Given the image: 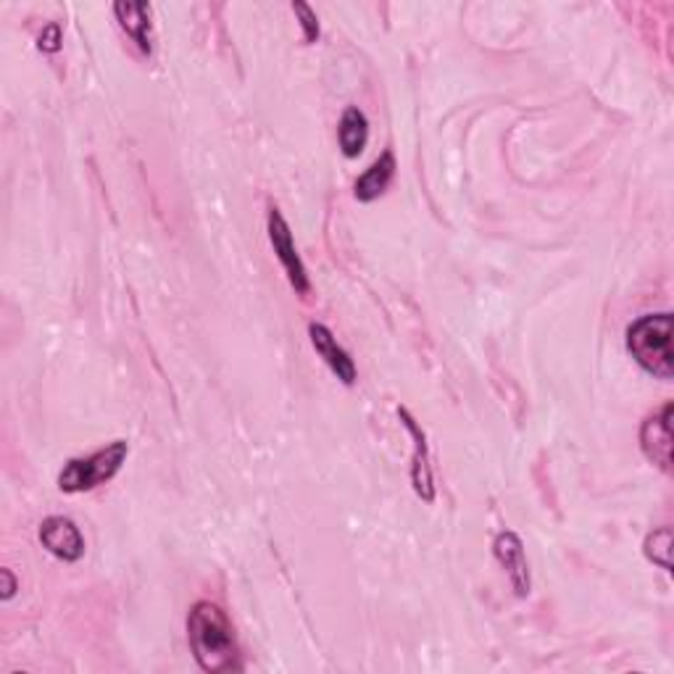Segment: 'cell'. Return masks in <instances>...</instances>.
Returning <instances> with one entry per match:
<instances>
[{"instance_id":"5bb4252c","label":"cell","mask_w":674,"mask_h":674,"mask_svg":"<svg viewBox=\"0 0 674 674\" xmlns=\"http://www.w3.org/2000/svg\"><path fill=\"white\" fill-rule=\"evenodd\" d=\"M293 13L298 19H301V27H303V40L306 42H316L319 40V19L314 9H311L309 3H301V0H295L293 3Z\"/></svg>"},{"instance_id":"277c9868","label":"cell","mask_w":674,"mask_h":674,"mask_svg":"<svg viewBox=\"0 0 674 674\" xmlns=\"http://www.w3.org/2000/svg\"><path fill=\"white\" fill-rule=\"evenodd\" d=\"M266 230H269V243H272L282 269H285L290 285H293L298 295H306L311 290L306 266H303L301 255H298V248H295L293 232H290V224L285 222V217L280 214V209H276V205H269Z\"/></svg>"},{"instance_id":"8992f818","label":"cell","mask_w":674,"mask_h":674,"mask_svg":"<svg viewBox=\"0 0 674 674\" xmlns=\"http://www.w3.org/2000/svg\"><path fill=\"white\" fill-rule=\"evenodd\" d=\"M643 456L658 470L672 472V403H664L641 427Z\"/></svg>"},{"instance_id":"52a82bcc","label":"cell","mask_w":674,"mask_h":674,"mask_svg":"<svg viewBox=\"0 0 674 674\" xmlns=\"http://www.w3.org/2000/svg\"><path fill=\"white\" fill-rule=\"evenodd\" d=\"M493 553L499 559V564L506 572L511 587L520 598H527L532 591V577H530V562L527 553H524V543L516 532H501L493 543Z\"/></svg>"},{"instance_id":"30bf717a","label":"cell","mask_w":674,"mask_h":674,"mask_svg":"<svg viewBox=\"0 0 674 674\" xmlns=\"http://www.w3.org/2000/svg\"><path fill=\"white\" fill-rule=\"evenodd\" d=\"M113 17L119 27L132 38L134 46L145 56L153 53V32H151V6L145 3H117L113 6Z\"/></svg>"},{"instance_id":"4fadbf2b","label":"cell","mask_w":674,"mask_h":674,"mask_svg":"<svg viewBox=\"0 0 674 674\" xmlns=\"http://www.w3.org/2000/svg\"><path fill=\"white\" fill-rule=\"evenodd\" d=\"M643 551H645V559L648 562H654L656 566H662V570L670 572L672 570V530L670 527H662V530H654L651 532L648 537H645L643 543Z\"/></svg>"},{"instance_id":"9a60e30c","label":"cell","mask_w":674,"mask_h":674,"mask_svg":"<svg viewBox=\"0 0 674 674\" xmlns=\"http://www.w3.org/2000/svg\"><path fill=\"white\" fill-rule=\"evenodd\" d=\"M61 42H63V32H61V24H48L46 30L40 32V40H38V48L42 53H59L61 51Z\"/></svg>"},{"instance_id":"7a4b0ae2","label":"cell","mask_w":674,"mask_h":674,"mask_svg":"<svg viewBox=\"0 0 674 674\" xmlns=\"http://www.w3.org/2000/svg\"><path fill=\"white\" fill-rule=\"evenodd\" d=\"M627 351L645 372L658 380L674 378L672 314L641 316L627 328Z\"/></svg>"},{"instance_id":"8fae6325","label":"cell","mask_w":674,"mask_h":674,"mask_svg":"<svg viewBox=\"0 0 674 674\" xmlns=\"http://www.w3.org/2000/svg\"><path fill=\"white\" fill-rule=\"evenodd\" d=\"M393 177H395V155L385 151L364 174L359 177L356 184H353V195H356L361 203L378 201V198L390 188Z\"/></svg>"},{"instance_id":"7c38bea8","label":"cell","mask_w":674,"mask_h":674,"mask_svg":"<svg viewBox=\"0 0 674 674\" xmlns=\"http://www.w3.org/2000/svg\"><path fill=\"white\" fill-rule=\"evenodd\" d=\"M338 140H340V151H343L345 159H359L369 143L366 113L356 109V105L345 109L343 117H340Z\"/></svg>"},{"instance_id":"3957f363","label":"cell","mask_w":674,"mask_h":674,"mask_svg":"<svg viewBox=\"0 0 674 674\" xmlns=\"http://www.w3.org/2000/svg\"><path fill=\"white\" fill-rule=\"evenodd\" d=\"M130 456V443L127 440H113L105 449L90 453V456L69 459L59 472V487L63 493H88L98 485H105L117 477Z\"/></svg>"},{"instance_id":"ba28073f","label":"cell","mask_w":674,"mask_h":674,"mask_svg":"<svg viewBox=\"0 0 674 674\" xmlns=\"http://www.w3.org/2000/svg\"><path fill=\"white\" fill-rule=\"evenodd\" d=\"M40 543L48 553H53L61 562H80L84 556V537L80 527L67 516H48L40 524Z\"/></svg>"},{"instance_id":"6da1fadb","label":"cell","mask_w":674,"mask_h":674,"mask_svg":"<svg viewBox=\"0 0 674 674\" xmlns=\"http://www.w3.org/2000/svg\"><path fill=\"white\" fill-rule=\"evenodd\" d=\"M188 641L198 666L209 674L238 672L240 648L235 630L217 603L198 601L188 614Z\"/></svg>"},{"instance_id":"5b68a950","label":"cell","mask_w":674,"mask_h":674,"mask_svg":"<svg viewBox=\"0 0 674 674\" xmlns=\"http://www.w3.org/2000/svg\"><path fill=\"white\" fill-rule=\"evenodd\" d=\"M399 420L406 432L414 440V456H411V485L414 493L420 495L424 503L435 501V477H432V464H430V443L424 435L422 424L411 416L409 409H399Z\"/></svg>"},{"instance_id":"9c48e42d","label":"cell","mask_w":674,"mask_h":674,"mask_svg":"<svg viewBox=\"0 0 674 674\" xmlns=\"http://www.w3.org/2000/svg\"><path fill=\"white\" fill-rule=\"evenodd\" d=\"M309 338H311V345H314V351L324 359V364L332 369V374H335L343 385L351 388L353 382H356V364H353V359L348 356L345 348L338 345V340L330 332V328H324V324H319V322H311Z\"/></svg>"},{"instance_id":"2e32d148","label":"cell","mask_w":674,"mask_h":674,"mask_svg":"<svg viewBox=\"0 0 674 674\" xmlns=\"http://www.w3.org/2000/svg\"><path fill=\"white\" fill-rule=\"evenodd\" d=\"M0 580H3V601H11L19 591L17 577H13L11 570H3V572H0Z\"/></svg>"}]
</instances>
